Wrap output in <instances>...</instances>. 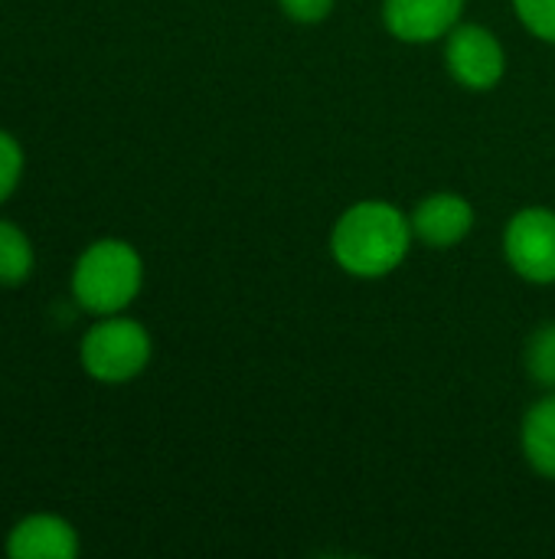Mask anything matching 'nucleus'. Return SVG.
Returning a JSON list of instances; mask_svg holds the SVG:
<instances>
[{"mask_svg":"<svg viewBox=\"0 0 555 559\" xmlns=\"http://www.w3.org/2000/svg\"><path fill=\"white\" fill-rule=\"evenodd\" d=\"M144 262L124 239L92 242L72 272V298L92 314H121L141 292Z\"/></svg>","mask_w":555,"mask_h":559,"instance_id":"nucleus-2","label":"nucleus"},{"mask_svg":"<svg viewBox=\"0 0 555 559\" xmlns=\"http://www.w3.org/2000/svg\"><path fill=\"white\" fill-rule=\"evenodd\" d=\"M520 23L543 43H555V0H514Z\"/></svg>","mask_w":555,"mask_h":559,"instance_id":"nucleus-12","label":"nucleus"},{"mask_svg":"<svg viewBox=\"0 0 555 559\" xmlns=\"http://www.w3.org/2000/svg\"><path fill=\"white\" fill-rule=\"evenodd\" d=\"M504 252L510 269L533 282L553 285L555 282V210L527 206L514 213L504 233Z\"/></svg>","mask_w":555,"mask_h":559,"instance_id":"nucleus-4","label":"nucleus"},{"mask_svg":"<svg viewBox=\"0 0 555 559\" xmlns=\"http://www.w3.org/2000/svg\"><path fill=\"white\" fill-rule=\"evenodd\" d=\"M520 445L530 468L555 481V396H543L523 416Z\"/></svg>","mask_w":555,"mask_h":559,"instance_id":"nucleus-9","label":"nucleus"},{"mask_svg":"<svg viewBox=\"0 0 555 559\" xmlns=\"http://www.w3.org/2000/svg\"><path fill=\"white\" fill-rule=\"evenodd\" d=\"M412 239V219L399 206L386 200H363L334 223L330 252L353 278H386L406 262Z\"/></svg>","mask_w":555,"mask_h":559,"instance_id":"nucleus-1","label":"nucleus"},{"mask_svg":"<svg viewBox=\"0 0 555 559\" xmlns=\"http://www.w3.org/2000/svg\"><path fill=\"white\" fill-rule=\"evenodd\" d=\"M23 177V151L13 134L0 131V203L16 190Z\"/></svg>","mask_w":555,"mask_h":559,"instance_id":"nucleus-13","label":"nucleus"},{"mask_svg":"<svg viewBox=\"0 0 555 559\" xmlns=\"http://www.w3.org/2000/svg\"><path fill=\"white\" fill-rule=\"evenodd\" d=\"M412 219V233L429 249H455L474 229V206L458 193H432L425 197Z\"/></svg>","mask_w":555,"mask_h":559,"instance_id":"nucleus-7","label":"nucleus"},{"mask_svg":"<svg viewBox=\"0 0 555 559\" xmlns=\"http://www.w3.org/2000/svg\"><path fill=\"white\" fill-rule=\"evenodd\" d=\"M278 7L294 23H321L334 13L337 0H278Z\"/></svg>","mask_w":555,"mask_h":559,"instance_id":"nucleus-14","label":"nucleus"},{"mask_svg":"<svg viewBox=\"0 0 555 559\" xmlns=\"http://www.w3.org/2000/svg\"><path fill=\"white\" fill-rule=\"evenodd\" d=\"M445 66L451 79L471 92L494 88L507 72V52L504 43L481 23H458L445 36Z\"/></svg>","mask_w":555,"mask_h":559,"instance_id":"nucleus-5","label":"nucleus"},{"mask_svg":"<svg viewBox=\"0 0 555 559\" xmlns=\"http://www.w3.org/2000/svg\"><path fill=\"white\" fill-rule=\"evenodd\" d=\"M33 246L23 229L0 219V285H20L33 272Z\"/></svg>","mask_w":555,"mask_h":559,"instance_id":"nucleus-10","label":"nucleus"},{"mask_svg":"<svg viewBox=\"0 0 555 559\" xmlns=\"http://www.w3.org/2000/svg\"><path fill=\"white\" fill-rule=\"evenodd\" d=\"M527 370L540 386H555V321L527 341Z\"/></svg>","mask_w":555,"mask_h":559,"instance_id":"nucleus-11","label":"nucleus"},{"mask_svg":"<svg viewBox=\"0 0 555 559\" xmlns=\"http://www.w3.org/2000/svg\"><path fill=\"white\" fill-rule=\"evenodd\" d=\"M464 13V0H383L386 29L412 46L445 39Z\"/></svg>","mask_w":555,"mask_h":559,"instance_id":"nucleus-6","label":"nucleus"},{"mask_svg":"<svg viewBox=\"0 0 555 559\" xmlns=\"http://www.w3.org/2000/svg\"><path fill=\"white\" fill-rule=\"evenodd\" d=\"M79 357L92 380L131 383L150 364V334L134 318L108 314L85 331Z\"/></svg>","mask_w":555,"mask_h":559,"instance_id":"nucleus-3","label":"nucleus"},{"mask_svg":"<svg viewBox=\"0 0 555 559\" xmlns=\"http://www.w3.org/2000/svg\"><path fill=\"white\" fill-rule=\"evenodd\" d=\"M10 559H72L79 557V534L69 521L52 514H33L20 521L7 537Z\"/></svg>","mask_w":555,"mask_h":559,"instance_id":"nucleus-8","label":"nucleus"}]
</instances>
